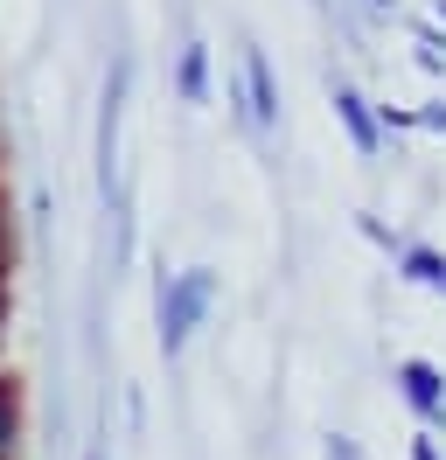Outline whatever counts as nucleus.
Segmentation results:
<instances>
[{
	"label": "nucleus",
	"mask_w": 446,
	"mask_h": 460,
	"mask_svg": "<svg viewBox=\"0 0 446 460\" xmlns=\"http://www.w3.org/2000/svg\"><path fill=\"white\" fill-rule=\"evenodd\" d=\"M217 307V272L210 265H189V272H167L161 279V349L182 356L189 335L202 328V314Z\"/></svg>",
	"instance_id": "1"
},
{
	"label": "nucleus",
	"mask_w": 446,
	"mask_h": 460,
	"mask_svg": "<svg viewBox=\"0 0 446 460\" xmlns=\"http://www.w3.org/2000/svg\"><path fill=\"white\" fill-rule=\"evenodd\" d=\"M397 391H405V404L418 411V426H425V432L446 426V376H440V363L405 356V363H397Z\"/></svg>",
	"instance_id": "2"
},
{
	"label": "nucleus",
	"mask_w": 446,
	"mask_h": 460,
	"mask_svg": "<svg viewBox=\"0 0 446 460\" xmlns=\"http://www.w3.org/2000/svg\"><path fill=\"white\" fill-rule=\"evenodd\" d=\"M245 119L258 126V133H272L279 126V84H272V63H265V49L258 42H245Z\"/></svg>",
	"instance_id": "3"
},
{
	"label": "nucleus",
	"mask_w": 446,
	"mask_h": 460,
	"mask_svg": "<svg viewBox=\"0 0 446 460\" xmlns=\"http://www.w3.org/2000/svg\"><path fill=\"white\" fill-rule=\"evenodd\" d=\"M334 119L349 126V140H356L362 161H377V146H384V126H377V105H370L356 84H334Z\"/></svg>",
	"instance_id": "4"
},
{
	"label": "nucleus",
	"mask_w": 446,
	"mask_h": 460,
	"mask_svg": "<svg viewBox=\"0 0 446 460\" xmlns=\"http://www.w3.org/2000/svg\"><path fill=\"white\" fill-rule=\"evenodd\" d=\"M174 98L182 105H210V42H182V57H174Z\"/></svg>",
	"instance_id": "5"
},
{
	"label": "nucleus",
	"mask_w": 446,
	"mask_h": 460,
	"mask_svg": "<svg viewBox=\"0 0 446 460\" xmlns=\"http://www.w3.org/2000/svg\"><path fill=\"white\" fill-rule=\"evenodd\" d=\"M22 432H28L22 384H14V376H0V460H22Z\"/></svg>",
	"instance_id": "6"
},
{
	"label": "nucleus",
	"mask_w": 446,
	"mask_h": 460,
	"mask_svg": "<svg viewBox=\"0 0 446 460\" xmlns=\"http://www.w3.org/2000/svg\"><path fill=\"white\" fill-rule=\"evenodd\" d=\"M397 272H405L412 287H433V293L446 287V259L433 252V244H405V252H397Z\"/></svg>",
	"instance_id": "7"
},
{
	"label": "nucleus",
	"mask_w": 446,
	"mask_h": 460,
	"mask_svg": "<svg viewBox=\"0 0 446 460\" xmlns=\"http://www.w3.org/2000/svg\"><path fill=\"white\" fill-rule=\"evenodd\" d=\"M412 126H425V133H446V105H418Z\"/></svg>",
	"instance_id": "8"
},
{
	"label": "nucleus",
	"mask_w": 446,
	"mask_h": 460,
	"mask_svg": "<svg viewBox=\"0 0 446 460\" xmlns=\"http://www.w3.org/2000/svg\"><path fill=\"white\" fill-rule=\"evenodd\" d=\"M328 460H362V447L349 439V432H334V439H328Z\"/></svg>",
	"instance_id": "9"
},
{
	"label": "nucleus",
	"mask_w": 446,
	"mask_h": 460,
	"mask_svg": "<svg viewBox=\"0 0 446 460\" xmlns=\"http://www.w3.org/2000/svg\"><path fill=\"white\" fill-rule=\"evenodd\" d=\"M7 259H14V244H7V202H0V293H7Z\"/></svg>",
	"instance_id": "10"
},
{
	"label": "nucleus",
	"mask_w": 446,
	"mask_h": 460,
	"mask_svg": "<svg viewBox=\"0 0 446 460\" xmlns=\"http://www.w3.org/2000/svg\"><path fill=\"white\" fill-rule=\"evenodd\" d=\"M412 460H446V454L433 447V432H418V439H412Z\"/></svg>",
	"instance_id": "11"
},
{
	"label": "nucleus",
	"mask_w": 446,
	"mask_h": 460,
	"mask_svg": "<svg viewBox=\"0 0 446 460\" xmlns=\"http://www.w3.org/2000/svg\"><path fill=\"white\" fill-rule=\"evenodd\" d=\"M362 7H370V14H390V7H397V0H362Z\"/></svg>",
	"instance_id": "12"
},
{
	"label": "nucleus",
	"mask_w": 446,
	"mask_h": 460,
	"mask_svg": "<svg viewBox=\"0 0 446 460\" xmlns=\"http://www.w3.org/2000/svg\"><path fill=\"white\" fill-rule=\"evenodd\" d=\"M0 342H7V293H0Z\"/></svg>",
	"instance_id": "13"
},
{
	"label": "nucleus",
	"mask_w": 446,
	"mask_h": 460,
	"mask_svg": "<svg viewBox=\"0 0 446 460\" xmlns=\"http://www.w3.org/2000/svg\"><path fill=\"white\" fill-rule=\"evenodd\" d=\"M433 14H440V22H446V0H433Z\"/></svg>",
	"instance_id": "14"
},
{
	"label": "nucleus",
	"mask_w": 446,
	"mask_h": 460,
	"mask_svg": "<svg viewBox=\"0 0 446 460\" xmlns=\"http://www.w3.org/2000/svg\"><path fill=\"white\" fill-rule=\"evenodd\" d=\"M91 460H98V454H91Z\"/></svg>",
	"instance_id": "15"
},
{
	"label": "nucleus",
	"mask_w": 446,
	"mask_h": 460,
	"mask_svg": "<svg viewBox=\"0 0 446 460\" xmlns=\"http://www.w3.org/2000/svg\"><path fill=\"white\" fill-rule=\"evenodd\" d=\"M440 293H446V287H440Z\"/></svg>",
	"instance_id": "16"
}]
</instances>
